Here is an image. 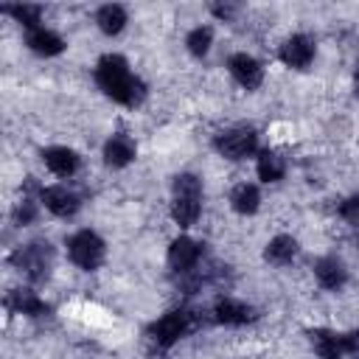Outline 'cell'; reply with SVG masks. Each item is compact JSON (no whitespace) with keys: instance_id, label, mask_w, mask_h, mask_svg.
Returning a JSON list of instances; mask_svg holds the SVG:
<instances>
[{"instance_id":"obj_6","label":"cell","mask_w":359,"mask_h":359,"mask_svg":"<svg viewBox=\"0 0 359 359\" xmlns=\"http://www.w3.org/2000/svg\"><path fill=\"white\" fill-rule=\"evenodd\" d=\"M216 149L227 160H241V157L255 151V132L252 129H230V132L219 135Z\"/></svg>"},{"instance_id":"obj_7","label":"cell","mask_w":359,"mask_h":359,"mask_svg":"<svg viewBox=\"0 0 359 359\" xmlns=\"http://www.w3.org/2000/svg\"><path fill=\"white\" fill-rule=\"evenodd\" d=\"M314 59V42L303 34H294L289 36L283 45H280V62L289 65V67H306L309 62Z\"/></svg>"},{"instance_id":"obj_28","label":"cell","mask_w":359,"mask_h":359,"mask_svg":"<svg viewBox=\"0 0 359 359\" xmlns=\"http://www.w3.org/2000/svg\"><path fill=\"white\" fill-rule=\"evenodd\" d=\"M353 93H356V98H359V73H356V79H353Z\"/></svg>"},{"instance_id":"obj_15","label":"cell","mask_w":359,"mask_h":359,"mask_svg":"<svg viewBox=\"0 0 359 359\" xmlns=\"http://www.w3.org/2000/svg\"><path fill=\"white\" fill-rule=\"evenodd\" d=\"M314 275H317L320 286H323V289H331V292H337V289L345 283V278H348L342 261H337V258H320V261L314 264Z\"/></svg>"},{"instance_id":"obj_13","label":"cell","mask_w":359,"mask_h":359,"mask_svg":"<svg viewBox=\"0 0 359 359\" xmlns=\"http://www.w3.org/2000/svg\"><path fill=\"white\" fill-rule=\"evenodd\" d=\"M132 157H135V143H132L126 135H112V137L107 140V146H104V160H107V165L123 168V165L132 163Z\"/></svg>"},{"instance_id":"obj_12","label":"cell","mask_w":359,"mask_h":359,"mask_svg":"<svg viewBox=\"0 0 359 359\" xmlns=\"http://www.w3.org/2000/svg\"><path fill=\"white\" fill-rule=\"evenodd\" d=\"M42 160L56 177H70L79 168V154L73 149H65V146H53V149L42 151Z\"/></svg>"},{"instance_id":"obj_16","label":"cell","mask_w":359,"mask_h":359,"mask_svg":"<svg viewBox=\"0 0 359 359\" xmlns=\"http://www.w3.org/2000/svg\"><path fill=\"white\" fill-rule=\"evenodd\" d=\"M6 303H8L14 311L28 314V317H42V314H48V303L39 300V297H36L34 292H28V289H14Z\"/></svg>"},{"instance_id":"obj_14","label":"cell","mask_w":359,"mask_h":359,"mask_svg":"<svg viewBox=\"0 0 359 359\" xmlns=\"http://www.w3.org/2000/svg\"><path fill=\"white\" fill-rule=\"evenodd\" d=\"M213 311H216V320L224 323V325H244V323L255 320V311H252L250 306H244V303H238V300H230V297L219 300Z\"/></svg>"},{"instance_id":"obj_1","label":"cell","mask_w":359,"mask_h":359,"mask_svg":"<svg viewBox=\"0 0 359 359\" xmlns=\"http://www.w3.org/2000/svg\"><path fill=\"white\" fill-rule=\"evenodd\" d=\"M95 81H98V87H101L109 98H115L118 104L137 107V104L146 98L143 81H140L137 76H132L126 59L118 56V53H109V56H104V59L98 62V67H95Z\"/></svg>"},{"instance_id":"obj_23","label":"cell","mask_w":359,"mask_h":359,"mask_svg":"<svg viewBox=\"0 0 359 359\" xmlns=\"http://www.w3.org/2000/svg\"><path fill=\"white\" fill-rule=\"evenodd\" d=\"M11 17H17L22 25H28V31L31 28H39L36 22H39V14H42V8L39 6H8L6 8Z\"/></svg>"},{"instance_id":"obj_4","label":"cell","mask_w":359,"mask_h":359,"mask_svg":"<svg viewBox=\"0 0 359 359\" xmlns=\"http://www.w3.org/2000/svg\"><path fill=\"white\" fill-rule=\"evenodd\" d=\"M67 252L76 266L81 269H95L104 261V241L93 230H81L67 241Z\"/></svg>"},{"instance_id":"obj_27","label":"cell","mask_w":359,"mask_h":359,"mask_svg":"<svg viewBox=\"0 0 359 359\" xmlns=\"http://www.w3.org/2000/svg\"><path fill=\"white\" fill-rule=\"evenodd\" d=\"M210 8H213V14H216V17H224V20L233 14V8H230V6H210Z\"/></svg>"},{"instance_id":"obj_18","label":"cell","mask_w":359,"mask_h":359,"mask_svg":"<svg viewBox=\"0 0 359 359\" xmlns=\"http://www.w3.org/2000/svg\"><path fill=\"white\" fill-rule=\"evenodd\" d=\"M258 202H261L258 188H255V185H247V182L236 185L233 194H230V205H233V210H236V213H244V216L255 213V210H258Z\"/></svg>"},{"instance_id":"obj_2","label":"cell","mask_w":359,"mask_h":359,"mask_svg":"<svg viewBox=\"0 0 359 359\" xmlns=\"http://www.w3.org/2000/svg\"><path fill=\"white\" fill-rule=\"evenodd\" d=\"M199 199H202V185L194 174H180L174 180V205L171 216L180 227H191L199 219Z\"/></svg>"},{"instance_id":"obj_8","label":"cell","mask_w":359,"mask_h":359,"mask_svg":"<svg viewBox=\"0 0 359 359\" xmlns=\"http://www.w3.org/2000/svg\"><path fill=\"white\" fill-rule=\"evenodd\" d=\"M42 202H45V208L53 213V216H62V219H67V216H73L76 210H79V196L73 194V191H67V188H62V185H53V188H42Z\"/></svg>"},{"instance_id":"obj_3","label":"cell","mask_w":359,"mask_h":359,"mask_svg":"<svg viewBox=\"0 0 359 359\" xmlns=\"http://www.w3.org/2000/svg\"><path fill=\"white\" fill-rule=\"evenodd\" d=\"M11 261L20 266V272H25L31 280H45L48 272H50V261H53V252H50V244H28V247H20Z\"/></svg>"},{"instance_id":"obj_25","label":"cell","mask_w":359,"mask_h":359,"mask_svg":"<svg viewBox=\"0 0 359 359\" xmlns=\"http://www.w3.org/2000/svg\"><path fill=\"white\" fill-rule=\"evenodd\" d=\"M34 216H36V208H34V202L25 196V199L17 205V210H14V219H17V224H28Z\"/></svg>"},{"instance_id":"obj_10","label":"cell","mask_w":359,"mask_h":359,"mask_svg":"<svg viewBox=\"0 0 359 359\" xmlns=\"http://www.w3.org/2000/svg\"><path fill=\"white\" fill-rule=\"evenodd\" d=\"M230 73H233V79H236L241 87H247V90H255V87L261 84V79H264L261 65H258L250 53H236V56H230Z\"/></svg>"},{"instance_id":"obj_24","label":"cell","mask_w":359,"mask_h":359,"mask_svg":"<svg viewBox=\"0 0 359 359\" xmlns=\"http://www.w3.org/2000/svg\"><path fill=\"white\" fill-rule=\"evenodd\" d=\"M339 213H342V219H345L351 227H356V230H359V196L345 199V202L339 205Z\"/></svg>"},{"instance_id":"obj_9","label":"cell","mask_w":359,"mask_h":359,"mask_svg":"<svg viewBox=\"0 0 359 359\" xmlns=\"http://www.w3.org/2000/svg\"><path fill=\"white\" fill-rule=\"evenodd\" d=\"M199 244L196 241H191L188 236H180V238H174L171 241V247H168V266L174 269V272H188L196 261H199Z\"/></svg>"},{"instance_id":"obj_21","label":"cell","mask_w":359,"mask_h":359,"mask_svg":"<svg viewBox=\"0 0 359 359\" xmlns=\"http://www.w3.org/2000/svg\"><path fill=\"white\" fill-rule=\"evenodd\" d=\"M95 22H98V28L104 31V34H121L123 31V25H126V11L121 8V6H101L98 8V14H95Z\"/></svg>"},{"instance_id":"obj_26","label":"cell","mask_w":359,"mask_h":359,"mask_svg":"<svg viewBox=\"0 0 359 359\" xmlns=\"http://www.w3.org/2000/svg\"><path fill=\"white\" fill-rule=\"evenodd\" d=\"M342 351L348 356H356L359 359V331H351V334L342 337Z\"/></svg>"},{"instance_id":"obj_19","label":"cell","mask_w":359,"mask_h":359,"mask_svg":"<svg viewBox=\"0 0 359 359\" xmlns=\"http://www.w3.org/2000/svg\"><path fill=\"white\" fill-rule=\"evenodd\" d=\"M294 252H297V241H294L292 236H275V238L266 244L264 258H266L269 264L283 266V264H289V261L294 258Z\"/></svg>"},{"instance_id":"obj_11","label":"cell","mask_w":359,"mask_h":359,"mask_svg":"<svg viewBox=\"0 0 359 359\" xmlns=\"http://www.w3.org/2000/svg\"><path fill=\"white\" fill-rule=\"evenodd\" d=\"M25 45H28L34 53H39V56H56V53H62V50H65V39H62L59 34H53V31L42 28V25L28 31Z\"/></svg>"},{"instance_id":"obj_20","label":"cell","mask_w":359,"mask_h":359,"mask_svg":"<svg viewBox=\"0 0 359 359\" xmlns=\"http://www.w3.org/2000/svg\"><path fill=\"white\" fill-rule=\"evenodd\" d=\"M258 177L264 180V182H278L280 177H283V171H286V165H283V157L278 154V151H272V149H264L261 154H258Z\"/></svg>"},{"instance_id":"obj_5","label":"cell","mask_w":359,"mask_h":359,"mask_svg":"<svg viewBox=\"0 0 359 359\" xmlns=\"http://www.w3.org/2000/svg\"><path fill=\"white\" fill-rule=\"evenodd\" d=\"M188 328H191V314H185V311H168L165 317H160V320L149 328V337H151L160 348H168V345H174Z\"/></svg>"},{"instance_id":"obj_17","label":"cell","mask_w":359,"mask_h":359,"mask_svg":"<svg viewBox=\"0 0 359 359\" xmlns=\"http://www.w3.org/2000/svg\"><path fill=\"white\" fill-rule=\"evenodd\" d=\"M311 345L317 351L320 359H342V337H337L334 331H325V328H314L311 334Z\"/></svg>"},{"instance_id":"obj_22","label":"cell","mask_w":359,"mask_h":359,"mask_svg":"<svg viewBox=\"0 0 359 359\" xmlns=\"http://www.w3.org/2000/svg\"><path fill=\"white\" fill-rule=\"evenodd\" d=\"M210 39H213V34H210V28H194L191 34H188V39H185V45H188V50L194 53V56H205L208 53V48H210Z\"/></svg>"}]
</instances>
